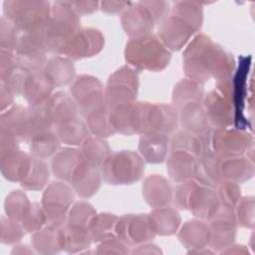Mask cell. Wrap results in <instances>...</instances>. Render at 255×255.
<instances>
[{
  "label": "cell",
  "mask_w": 255,
  "mask_h": 255,
  "mask_svg": "<svg viewBox=\"0 0 255 255\" xmlns=\"http://www.w3.org/2000/svg\"><path fill=\"white\" fill-rule=\"evenodd\" d=\"M237 209L234 210L235 222L244 227H252L254 222V200L253 197L240 198L237 202Z\"/></svg>",
  "instance_id": "cell-44"
},
{
  "label": "cell",
  "mask_w": 255,
  "mask_h": 255,
  "mask_svg": "<svg viewBox=\"0 0 255 255\" xmlns=\"http://www.w3.org/2000/svg\"><path fill=\"white\" fill-rule=\"evenodd\" d=\"M180 122L185 130L197 135H202L210 128L204 108L198 102H190L181 106Z\"/></svg>",
  "instance_id": "cell-22"
},
{
  "label": "cell",
  "mask_w": 255,
  "mask_h": 255,
  "mask_svg": "<svg viewBox=\"0 0 255 255\" xmlns=\"http://www.w3.org/2000/svg\"><path fill=\"white\" fill-rule=\"evenodd\" d=\"M83 160L84 156L79 149L67 147L59 150L55 153L52 160L53 173L60 179L70 181L74 170Z\"/></svg>",
  "instance_id": "cell-23"
},
{
  "label": "cell",
  "mask_w": 255,
  "mask_h": 255,
  "mask_svg": "<svg viewBox=\"0 0 255 255\" xmlns=\"http://www.w3.org/2000/svg\"><path fill=\"white\" fill-rule=\"evenodd\" d=\"M70 5L77 12V14L80 15V14H90L96 11L100 3L95 1H72L70 2Z\"/></svg>",
  "instance_id": "cell-46"
},
{
  "label": "cell",
  "mask_w": 255,
  "mask_h": 255,
  "mask_svg": "<svg viewBox=\"0 0 255 255\" xmlns=\"http://www.w3.org/2000/svg\"><path fill=\"white\" fill-rule=\"evenodd\" d=\"M169 138L164 133H144L139 139V152L147 162L157 163L165 159Z\"/></svg>",
  "instance_id": "cell-20"
},
{
  "label": "cell",
  "mask_w": 255,
  "mask_h": 255,
  "mask_svg": "<svg viewBox=\"0 0 255 255\" xmlns=\"http://www.w3.org/2000/svg\"><path fill=\"white\" fill-rule=\"evenodd\" d=\"M96 215L93 206L87 202H77L70 210L68 215V225L88 228L91 220Z\"/></svg>",
  "instance_id": "cell-42"
},
{
  "label": "cell",
  "mask_w": 255,
  "mask_h": 255,
  "mask_svg": "<svg viewBox=\"0 0 255 255\" xmlns=\"http://www.w3.org/2000/svg\"><path fill=\"white\" fill-rule=\"evenodd\" d=\"M203 96V89L200 83L194 80H182L173 90L174 105L183 106L190 102H198Z\"/></svg>",
  "instance_id": "cell-37"
},
{
  "label": "cell",
  "mask_w": 255,
  "mask_h": 255,
  "mask_svg": "<svg viewBox=\"0 0 255 255\" xmlns=\"http://www.w3.org/2000/svg\"><path fill=\"white\" fill-rule=\"evenodd\" d=\"M219 200L229 206L234 207L240 200V187L236 182L222 180L215 187Z\"/></svg>",
  "instance_id": "cell-43"
},
{
  "label": "cell",
  "mask_w": 255,
  "mask_h": 255,
  "mask_svg": "<svg viewBox=\"0 0 255 255\" xmlns=\"http://www.w3.org/2000/svg\"><path fill=\"white\" fill-rule=\"evenodd\" d=\"M49 2L46 1H5L6 18L17 28L32 30L48 21L51 15Z\"/></svg>",
  "instance_id": "cell-6"
},
{
  "label": "cell",
  "mask_w": 255,
  "mask_h": 255,
  "mask_svg": "<svg viewBox=\"0 0 255 255\" xmlns=\"http://www.w3.org/2000/svg\"><path fill=\"white\" fill-rule=\"evenodd\" d=\"M87 127L95 135L105 137L114 134V130L110 120V109L103 105L89 113L87 116Z\"/></svg>",
  "instance_id": "cell-33"
},
{
  "label": "cell",
  "mask_w": 255,
  "mask_h": 255,
  "mask_svg": "<svg viewBox=\"0 0 255 255\" xmlns=\"http://www.w3.org/2000/svg\"><path fill=\"white\" fill-rule=\"evenodd\" d=\"M28 116V110L24 109L23 107H12L6 113L2 114L1 132L10 134L17 139H25Z\"/></svg>",
  "instance_id": "cell-24"
},
{
  "label": "cell",
  "mask_w": 255,
  "mask_h": 255,
  "mask_svg": "<svg viewBox=\"0 0 255 255\" xmlns=\"http://www.w3.org/2000/svg\"><path fill=\"white\" fill-rule=\"evenodd\" d=\"M104 45V37L100 31L92 28L78 30L67 42L62 54L69 59L91 57L99 53Z\"/></svg>",
  "instance_id": "cell-11"
},
{
  "label": "cell",
  "mask_w": 255,
  "mask_h": 255,
  "mask_svg": "<svg viewBox=\"0 0 255 255\" xmlns=\"http://www.w3.org/2000/svg\"><path fill=\"white\" fill-rule=\"evenodd\" d=\"M116 233L124 242L139 243L153 238L155 230L147 214H128L119 218Z\"/></svg>",
  "instance_id": "cell-10"
},
{
  "label": "cell",
  "mask_w": 255,
  "mask_h": 255,
  "mask_svg": "<svg viewBox=\"0 0 255 255\" xmlns=\"http://www.w3.org/2000/svg\"><path fill=\"white\" fill-rule=\"evenodd\" d=\"M197 158L190 153L173 150L167 158V170L176 182H183L194 177Z\"/></svg>",
  "instance_id": "cell-21"
},
{
  "label": "cell",
  "mask_w": 255,
  "mask_h": 255,
  "mask_svg": "<svg viewBox=\"0 0 255 255\" xmlns=\"http://www.w3.org/2000/svg\"><path fill=\"white\" fill-rule=\"evenodd\" d=\"M30 151L33 157L45 159L58 151L60 140L51 129L31 136L29 139Z\"/></svg>",
  "instance_id": "cell-28"
},
{
  "label": "cell",
  "mask_w": 255,
  "mask_h": 255,
  "mask_svg": "<svg viewBox=\"0 0 255 255\" xmlns=\"http://www.w3.org/2000/svg\"><path fill=\"white\" fill-rule=\"evenodd\" d=\"M126 59L136 68L158 71L168 65L170 53L159 38L146 34L130 39L127 44Z\"/></svg>",
  "instance_id": "cell-2"
},
{
  "label": "cell",
  "mask_w": 255,
  "mask_h": 255,
  "mask_svg": "<svg viewBox=\"0 0 255 255\" xmlns=\"http://www.w3.org/2000/svg\"><path fill=\"white\" fill-rule=\"evenodd\" d=\"M70 182L80 196L89 197L96 193L100 187L101 171L97 164L84 159L74 170Z\"/></svg>",
  "instance_id": "cell-14"
},
{
  "label": "cell",
  "mask_w": 255,
  "mask_h": 255,
  "mask_svg": "<svg viewBox=\"0 0 255 255\" xmlns=\"http://www.w3.org/2000/svg\"><path fill=\"white\" fill-rule=\"evenodd\" d=\"M91 239L92 236L88 228L68 225L64 229V248L69 252H76L88 247Z\"/></svg>",
  "instance_id": "cell-38"
},
{
  "label": "cell",
  "mask_w": 255,
  "mask_h": 255,
  "mask_svg": "<svg viewBox=\"0 0 255 255\" xmlns=\"http://www.w3.org/2000/svg\"><path fill=\"white\" fill-rule=\"evenodd\" d=\"M218 171L221 180L239 183L252 177L253 163L241 155L219 156Z\"/></svg>",
  "instance_id": "cell-16"
},
{
  "label": "cell",
  "mask_w": 255,
  "mask_h": 255,
  "mask_svg": "<svg viewBox=\"0 0 255 255\" xmlns=\"http://www.w3.org/2000/svg\"><path fill=\"white\" fill-rule=\"evenodd\" d=\"M196 30L183 19L170 15L159 28V39L164 46L171 50L180 49Z\"/></svg>",
  "instance_id": "cell-13"
},
{
  "label": "cell",
  "mask_w": 255,
  "mask_h": 255,
  "mask_svg": "<svg viewBox=\"0 0 255 255\" xmlns=\"http://www.w3.org/2000/svg\"><path fill=\"white\" fill-rule=\"evenodd\" d=\"M144 171L141 157L133 151L110 153L101 163V173L111 184H129L138 180Z\"/></svg>",
  "instance_id": "cell-4"
},
{
  "label": "cell",
  "mask_w": 255,
  "mask_h": 255,
  "mask_svg": "<svg viewBox=\"0 0 255 255\" xmlns=\"http://www.w3.org/2000/svg\"><path fill=\"white\" fill-rule=\"evenodd\" d=\"M1 159L3 175L14 181H23L28 175L32 164V157L18 148L2 153Z\"/></svg>",
  "instance_id": "cell-18"
},
{
  "label": "cell",
  "mask_w": 255,
  "mask_h": 255,
  "mask_svg": "<svg viewBox=\"0 0 255 255\" xmlns=\"http://www.w3.org/2000/svg\"><path fill=\"white\" fill-rule=\"evenodd\" d=\"M138 86L137 74L128 68L118 70L110 79L104 93V103L109 109L134 104Z\"/></svg>",
  "instance_id": "cell-8"
},
{
  "label": "cell",
  "mask_w": 255,
  "mask_h": 255,
  "mask_svg": "<svg viewBox=\"0 0 255 255\" xmlns=\"http://www.w3.org/2000/svg\"><path fill=\"white\" fill-rule=\"evenodd\" d=\"M33 244L39 252H58L64 248V229L48 226L38 230L33 236Z\"/></svg>",
  "instance_id": "cell-29"
},
{
  "label": "cell",
  "mask_w": 255,
  "mask_h": 255,
  "mask_svg": "<svg viewBox=\"0 0 255 255\" xmlns=\"http://www.w3.org/2000/svg\"><path fill=\"white\" fill-rule=\"evenodd\" d=\"M142 195L153 208L166 206L172 199L169 182L157 174L148 176L142 184Z\"/></svg>",
  "instance_id": "cell-19"
},
{
  "label": "cell",
  "mask_w": 255,
  "mask_h": 255,
  "mask_svg": "<svg viewBox=\"0 0 255 255\" xmlns=\"http://www.w3.org/2000/svg\"><path fill=\"white\" fill-rule=\"evenodd\" d=\"M170 149L180 150L199 158L204 153L203 142L199 135L188 130H179L170 139Z\"/></svg>",
  "instance_id": "cell-32"
},
{
  "label": "cell",
  "mask_w": 255,
  "mask_h": 255,
  "mask_svg": "<svg viewBox=\"0 0 255 255\" xmlns=\"http://www.w3.org/2000/svg\"><path fill=\"white\" fill-rule=\"evenodd\" d=\"M43 72L54 86L61 87L73 81L75 68L69 58L58 56L50 59L46 63Z\"/></svg>",
  "instance_id": "cell-25"
},
{
  "label": "cell",
  "mask_w": 255,
  "mask_h": 255,
  "mask_svg": "<svg viewBox=\"0 0 255 255\" xmlns=\"http://www.w3.org/2000/svg\"><path fill=\"white\" fill-rule=\"evenodd\" d=\"M71 95L78 109L86 116L104 105V91L98 79L81 76L73 84Z\"/></svg>",
  "instance_id": "cell-9"
},
{
  "label": "cell",
  "mask_w": 255,
  "mask_h": 255,
  "mask_svg": "<svg viewBox=\"0 0 255 255\" xmlns=\"http://www.w3.org/2000/svg\"><path fill=\"white\" fill-rule=\"evenodd\" d=\"M118 220L119 217L110 213L95 215L88 227L92 239H94L95 241H103L108 238L114 237Z\"/></svg>",
  "instance_id": "cell-34"
},
{
  "label": "cell",
  "mask_w": 255,
  "mask_h": 255,
  "mask_svg": "<svg viewBox=\"0 0 255 255\" xmlns=\"http://www.w3.org/2000/svg\"><path fill=\"white\" fill-rule=\"evenodd\" d=\"M44 112L53 124H62L76 118L78 107L72 97L63 92L51 95L43 105Z\"/></svg>",
  "instance_id": "cell-15"
},
{
  "label": "cell",
  "mask_w": 255,
  "mask_h": 255,
  "mask_svg": "<svg viewBox=\"0 0 255 255\" xmlns=\"http://www.w3.org/2000/svg\"><path fill=\"white\" fill-rule=\"evenodd\" d=\"M56 134L61 142L68 145H80L89 137V128L83 122L74 118L58 125Z\"/></svg>",
  "instance_id": "cell-26"
},
{
  "label": "cell",
  "mask_w": 255,
  "mask_h": 255,
  "mask_svg": "<svg viewBox=\"0 0 255 255\" xmlns=\"http://www.w3.org/2000/svg\"><path fill=\"white\" fill-rule=\"evenodd\" d=\"M202 106L209 124L213 125L214 128L231 126L234 123V106L229 79L219 81L217 89L208 93Z\"/></svg>",
  "instance_id": "cell-7"
},
{
  "label": "cell",
  "mask_w": 255,
  "mask_h": 255,
  "mask_svg": "<svg viewBox=\"0 0 255 255\" xmlns=\"http://www.w3.org/2000/svg\"><path fill=\"white\" fill-rule=\"evenodd\" d=\"M179 239L187 247L202 248L208 244L209 226L198 220L187 221L179 232Z\"/></svg>",
  "instance_id": "cell-27"
},
{
  "label": "cell",
  "mask_w": 255,
  "mask_h": 255,
  "mask_svg": "<svg viewBox=\"0 0 255 255\" xmlns=\"http://www.w3.org/2000/svg\"><path fill=\"white\" fill-rule=\"evenodd\" d=\"M21 222L26 231L36 232L40 230L42 225L46 224V216L43 207L37 203H33L28 214Z\"/></svg>",
  "instance_id": "cell-45"
},
{
  "label": "cell",
  "mask_w": 255,
  "mask_h": 255,
  "mask_svg": "<svg viewBox=\"0 0 255 255\" xmlns=\"http://www.w3.org/2000/svg\"><path fill=\"white\" fill-rule=\"evenodd\" d=\"M81 152L85 160L98 165L110 154V147L101 136H89L82 143Z\"/></svg>",
  "instance_id": "cell-36"
},
{
  "label": "cell",
  "mask_w": 255,
  "mask_h": 255,
  "mask_svg": "<svg viewBox=\"0 0 255 255\" xmlns=\"http://www.w3.org/2000/svg\"><path fill=\"white\" fill-rule=\"evenodd\" d=\"M49 179V170L43 159L32 157V164L28 175L23 181L22 186L27 189H41Z\"/></svg>",
  "instance_id": "cell-40"
},
{
  "label": "cell",
  "mask_w": 255,
  "mask_h": 255,
  "mask_svg": "<svg viewBox=\"0 0 255 255\" xmlns=\"http://www.w3.org/2000/svg\"><path fill=\"white\" fill-rule=\"evenodd\" d=\"M149 216L155 232L162 235L174 233L180 223V217L177 211L166 206L154 208Z\"/></svg>",
  "instance_id": "cell-30"
},
{
  "label": "cell",
  "mask_w": 255,
  "mask_h": 255,
  "mask_svg": "<svg viewBox=\"0 0 255 255\" xmlns=\"http://www.w3.org/2000/svg\"><path fill=\"white\" fill-rule=\"evenodd\" d=\"M6 212L11 219L22 221L28 214L31 203L25 193L21 190H14L6 199Z\"/></svg>",
  "instance_id": "cell-41"
},
{
  "label": "cell",
  "mask_w": 255,
  "mask_h": 255,
  "mask_svg": "<svg viewBox=\"0 0 255 255\" xmlns=\"http://www.w3.org/2000/svg\"><path fill=\"white\" fill-rule=\"evenodd\" d=\"M209 226L208 243L213 248L228 247L235 237V222L230 220L214 219Z\"/></svg>",
  "instance_id": "cell-31"
},
{
  "label": "cell",
  "mask_w": 255,
  "mask_h": 255,
  "mask_svg": "<svg viewBox=\"0 0 255 255\" xmlns=\"http://www.w3.org/2000/svg\"><path fill=\"white\" fill-rule=\"evenodd\" d=\"M232 55L214 45L204 35L196 37L184 52V70L186 75L198 83L214 77L226 80L234 72Z\"/></svg>",
  "instance_id": "cell-1"
},
{
  "label": "cell",
  "mask_w": 255,
  "mask_h": 255,
  "mask_svg": "<svg viewBox=\"0 0 255 255\" xmlns=\"http://www.w3.org/2000/svg\"><path fill=\"white\" fill-rule=\"evenodd\" d=\"M100 5H101V9L103 11L108 12V13H116V12H119V11L123 10L127 6H128V3H127V2L104 1V2H101Z\"/></svg>",
  "instance_id": "cell-47"
},
{
  "label": "cell",
  "mask_w": 255,
  "mask_h": 255,
  "mask_svg": "<svg viewBox=\"0 0 255 255\" xmlns=\"http://www.w3.org/2000/svg\"><path fill=\"white\" fill-rule=\"evenodd\" d=\"M202 7L197 2H175L171 15L177 16L189 23L196 31L202 23Z\"/></svg>",
  "instance_id": "cell-39"
},
{
  "label": "cell",
  "mask_w": 255,
  "mask_h": 255,
  "mask_svg": "<svg viewBox=\"0 0 255 255\" xmlns=\"http://www.w3.org/2000/svg\"><path fill=\"white\" fill-rule=\"evenodd\" d=\"M202 137L204 153H213L219 156L241 155L248 150L251 144L250 134L246 130L236 128H209L202 134Z\"/></svg>",
  "instance_id": "cell-5"
},
{
  "label": "cell",
  "mask_w": 255,
  "mask_h": 255,
  "mask_svg": "<svg viewBox=\"0 0 255 255\" xmlns=\"http://www.w3.org/2000/svg\"><path fill=\"white\" fill-rule=\"evenodd\" d=\"M73 198L74 194L70 186L64 182H53L44 192L42 205L69 208Z\"/></svg>",
  "instance_id": "cell-35"
},
{
  "label": "cell",
  "mask_w": 255,
  "mask_h": 255,
  "mask_svg": "<svg viewBox=\"0 0 255 255\" xmlns=\"http://www.w3.org/2000/svg\"><path fill=\"white\" fill-rule=\"evenodd\" d=\"M133 111L135 132L168 134L176 128L178 116L171 105L137 103L133 104Z\"/></svg>",
  "instance_id": "cell-3"
},
{
  "label": "cell",
  "mask_w": 255,
  "mask_h": 255,
  "mask_svg": "<svg viewBox=\"0 0 255 255\" xmlns=\"http://www.w3.org/2000/svg\"><path fill=\"white\" fill-rule=\"evenodd\" d=\"M123 27L126 32L133 37L146 35L156 24L155 18L145 1L135 3L128 7L122 17Z\"/></svg>",
  "instance_id": "cell-12"
},
{
  "label": "cell",
  "mask_w": 255,
  "mask_h": 255,
  "mask_svg": "<svg viewBox=\"0 0 255 255\" xmlns=\"http://www.w3.org/2000/svg\"><path fill=\"white\" fill-rule=\"evenodd\" d=\"M54 85L44 72H31L25 82L22 95L30 106L44 105L51 96Z\"/></svg>",
  "instance_id": "cell-17"
}]
</instances>
